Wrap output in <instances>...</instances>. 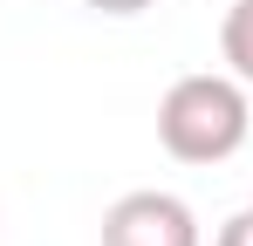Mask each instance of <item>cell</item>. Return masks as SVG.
Returning <instances> with one entry per match:
<instances>
[{
  "mask_svg": "<svg viewBox=\"0 0 253 246\" xmlns=\"http://www.w3.org/2000/svg\"><path fill=\"white\" fill-rule=\"evenodd\" d=\"M212 246H253V205H247V212H233V219L219 226V240H212Z\"/></svg>",
  "mask_w": 253,
  "mask_h": 246,
  "instance_id": "277c9868",
  "label": "cell"
},
{
  "mask_svg": "<svg viewBox=\"0 0 253 246\" xmlns=\"http://www.w3.org/2000/svg\"><path fill=\"white\" fill-rule=\"evenodd\" d=\"M83 7H96V14H117V21H124V14H144V7H158V0H83Z\"/></svg>",
  "mask_w": 253,
  "mask_h": 246,
  "instance_id": "5b68a950",
  "label": "cell"
},
{
  "mask_svg": "<svg viewBox=\"0 0 253 246\" xmlns=\"http://www.w3.org/2000/svg\"><path fill=\"white\" fill-rule=\"evenodd\" d=\"M219 55L240 82H253V0H233L226 21H219Z\"/></svg>",
  "mask_w": 253,
  "mask_h": 246,
  "instance_id": "3957f363",
  "label": "cell"
},
{
  "mask_svg": "<svg viewBox=\"0 0 253 246\" xmlns=\"http://www.w3.org/2000/svg\"><path fill=\"white\" fill-rule=\"evenodd\" d=\"M103 246H206V233L178 192H124L103 212Z\"/></svg>",
  "mask_w": 253,
  "mask_h": 246,
  "instance_id": "7a4b0ae2",
  "label": "cell"
},
{
  "mask_svg": "<svg viewBox=\"0 0 253 246\" xmlns=\"http://www.w3.org/2000/svg\"><path fill=\"white\" fill-rule=\"evenodd\" d=\"M253 130L247 110V82L240 76H178L158 103V144H165L178 164H226Z\"/></svg>",
  "mask_w": 253,
  "mask_h": 246,
  "instance_id": "6da1fadb",
  "label": "cell"
}]
</instances>
